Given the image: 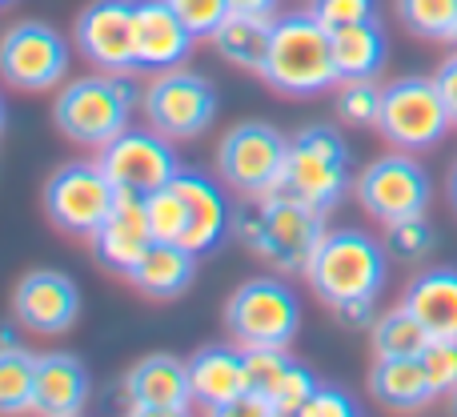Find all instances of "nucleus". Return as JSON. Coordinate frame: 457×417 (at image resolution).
I'll list each match as a JSON object with an SVG mask.
<instances>
[{"label":"nucleus","mask_w":457,"mask_h":417,"mask_svg":"<svg viewBox=\"0 0 457 417\" xmlns=\"http://www.w3.org/2000/svg\"><path fill=\"white\" fill-rule=\"evenodd\" d=\"M285 417H361V413H357V402L345 394V389L317 386L297 410L285 413Z\"/></svg>","instance_id":"nucleus-38"},{"label":"nucleus","mask_w":457,"mask_h":417,"mask_svg":"<svg viewBox=\"0 0 457 417\" xmlns=\"http://www.w3.org/2000/svg\"><path fill=\"white\" fill-rule=\"evenodd\" d=\"M225 329L237 349H289L301 329V301L281 277H253L225 301Z\"/></svg>","instance_id":"nucleus-7"},{"label":"nucleus","mask_w":457,"mask_h":417,"mask_svg":"<svg viewBox=\"0 0 457 417\" xmlns=\"http://www.w3.org/2000/svg\"><path fill=\"white\" fill-rule=\"evenodd\" d=\"M125 402L129 405H189L193 402L189 365L173 354L141 357L125 373Z\"/></svg>","instance_id":"nucleus-23"},{"label":"nucleus","mask_w":457,"mask_h":417,"mask_svg":"<svg viewBox=\"0 0 457 417\" xmlns=\"http://www.w3.org/2000/svg\"><path fill=\"white\" fill-rule=\"evenodd\" d=\"M69 40L45 21H16L0 37V80L16 93H48L69 77Z\"/></svg>","instance_id":"nucleus-12"},{"label":"nucleus","mask_w":457,"mask_h":417,"mask_svg":"<svg viewBox=\"0 0 457 417\" xmlns=\"http://www.w3.org/2000/svg\"><path fill=\"white\" fill-rule=\"evenodd\" d=\"M189 365V386H193V402L213 410V405H225L233 397H241L245 389V357L241 349L228 346H201L193 357H185Z\"/></svg>","instance_id":"nucleus-24"},{"label":"nucleus","mask_w":457,"mask_h":417,"mask_svg":"<svg viewBox=\"0 0 457 417\" xmlns=\"http://www.w3.org/2000/svg\"><path fill=\"white\" fill-rule=\"evenodd\" d=\"M370 394L394 413H421L437 402L421 357H378L370 370Z\"/></svg>","instance_id":"nucleus-22"},{"label":"nucleus","mask_w":457,"mask_h":417,"mask_svg":"<svg viewBox=\"0 0 457 417\" xmlns=\"http://www.w3.org/2000/svg\"><path fill=\"white\" fill-rule=\"evenodd\" d=\"M173 185L185 201L181 245L189 253H197V257H205V253H213L217 245L225 241L228 229H233V205H228V197L221 193V185H217L213 177L197 173V169H181V173L173 177Z\"/></svg>","instance_id":"nucleus-16"},{"label":"nucleus","mask_w":457,"mask_h":417,"mask_svg":"<svg viewBox=\"0 0 457 417\" xmlns=\"http://www.w3.org/2000/svg\"><path fill=\"white\" fill-rule=\"evenodd\" d=\"M77 48L101 72L137 69V0H93L77 16Z\"/></svg>","instance_id":"nucleus-14"},{"label":"nucleus","mask_w":457,"mask_h":417,"mask_svg":"<svg viewBox=\"0 0 457 417\" xmlns=\"http://www.w3.org/2000/svg\"><path fill=\"white\" fill-rule=\"evenodd\" d=\"M450 109L434 77H397L381 88L378 133L402 153H426L450 133Z\"/></svg>","instance_id":"nucleus-8"},{"label":"nucleus","mask_w":457,"mask_h":417,"mask_svg":"<svg viewBox=\"0 0 457 417\" xmlns=\"http://www.w3.org/2000/svg\"><path fill=\"white\" fill-rule=\"evenodd\" d=\"M281 189L329 217V213L345 201V193L353 189L345 137L329 125H309V129H301V133H293Z\"/></svg>","instance_id":"nucleus-5"},{"label":"nucleus","mask_w":457,"mask_h":417,"mask_svg":"<svg viewBox=\"0 0 457 417\" xmlns=\"http://www.w3.org/2000/svg\"><path fill=\"white\" fill-rule=\"evenodd\" d=\"M313 389H317V378H313V373H309L301 362H293L289 370H285L281 378L273 381V389H269L265 397L277 405V413L285 417V413H293V410H297V405L305 402V397L313 394Z\"/></svg>","instance_id":"nucleus-34"},{"label":"nucleus","mask_w":457,"mask_h":417,"mask_svg":"<svg viewBox=\"0 0 457 417\" xmlns=\"http://www.w3.org/2000/svg\"><path fill=\"white\" fill-rule=\"evenodd\" d=\"M370 341H373V354L378 357H421L434 338H429L426 325H421L410 309L397 305V309H386V313L370 325Z\"/></svg>","instance_id":"nucleus-27"},{"label":"nucleus","mask_w":457,"mask_h":417,"mask_svg":"<svg viewBox=\"0 0 457 417\" xmlns=\"http://www.w3.org/2000/svg\"><path fill=\"white\" fill-rule=\"evenodd\" d=\"M93 394L88 370L77 354H37L32 417H80Z\"/></svg>","instance_id":"nucleus-18"},{"label":"nucleus","mask_w":457,"mask_h":417,"mask_svg":"<svg viewBox=\"0 0 457 417\" xmlns=\"http://www.w3.org/2000/svg\"><path fill=\"white\" fill-rule=\"evenodd\" d=\"M169 4H173V13L189 24L193 37H213V32L221 29L225 16L233 13L228 0H169Z\"/></svg>","instance_id":"nucleus-35"},{"label":"nucleus","mask_w":457,"mask_h":417,"mask_svg":"<svg viewBox=\"0 0 457 417\" xmlns=\"http://www.w3.org/2000/svg\"><path fill=\"white\" fill-rule=\"evenodd\" d=\"M309 13L325 24V29H345V24H361L378 16V0H313Z\"/></svg>","instance_id":"nucleus-37"},{"label":"nucleus","mask_w":457,"mask_h":417,"mask_svg":"<svg viewBox=\"0 0 457 417\" xmlns=\"http://www.w3.org/2000/svg\"><path fill=\"white\" fill-rule=\"evenodd\" d=\"M145 217H149L153 241H181V233H185V201H181V193H177L173 181H169L165 189H157V193L145 197Z\"/></svg>","instance_id":"nucleus-31"},{"label":"nucleus","mask_w":457,"mask_h":417,"mask_svg":"<svg viewBox=\"0 0 457 417\" xmlns=\"http://www.w3.org/2000/svg\"><path fill=\"white\" fill-rule=\"evenodd\" d=\"M450 201H453V209H457V165H453V173H450Z\"/></svg>","instance_id":"nucleus-44"},{"label":"nucleus","mask_w":457,"mask_h":417,"mask_svg":"<svg viewBox=\"0 0 457 417\" xmlns=\"http://www.w3.org/2000/svg\"><path fill=\"white\" fill-rule=\"evenodd\" d=\"M353 193L361 201V209L381 225H397L410 217H426L429 197H434V181H429L426 165L413 153H389L378 157L373 165L361 169V177L353 181Z\"/></svg>","instance_id":"nucleus-11"},{"label":"nucleus","mask_w":457,"mask_h":417,"mask_svg":"<svg viewBox=\"0 0 457 417\" xmlns=\"http://www.w3.org/2000/svg\"><path fill=\"white\" fill-rule=\"evenodd\" d=\"M241 357H245V386H249L253 394H269V389H273V381L293 365L289 349H277V346L241 349Z\"/></svg>","instance_id":"nucleus-33"},{"label":"nucleus","mask_w":457,"mask_h":417,"mask_svg":"<svg viewBox=\"0 0 457 417\" xmlns=\"http://www.w3.org/2000/svg\"><path fill=\"white\" fill-rule=\"evenodd\" d=\"M329 45H333V64H337V77L341 80H373L381 69H386V29L381 21H361V24H345V29H333L329 32Z\"/></svg>","instance_id":"nucleus-25"},{"label":"nucleus","mask_w":457,"mask_h":417,"mask_svg":"<svg viewBox=\"0 0 457 417\" xmlns=\"http://www.w3.org/2000/svg\"><path fill=\"white\" fill-rule=\"evenodd\" d=\"M269 37H273V16L261 13H228L221 21V29L213 32V48L221 61H228L233 69L245 72H261L269 53Z\"/></svg>","instance_id":"nucleus-26"},{"label":"nucleus","mask_w":457,"mask_h":417,"mask_svg":"<svg viewBox=\"0 0 457 417\" xmlns=\"http://www.w3.org/2000/svg\"><path fill=\"white\" fill-rule=\"evenodd\" d=\"M397 21L421 40H445L457 29V0H397Z\"/></svg>","instance_id":"nucleus-29"},{"label":"nucleus","mask_w":457,"mask_h":417,"mask_svg":"<svg viewBox=\"0 0 457 417\" xmlns=\"http://www.w3.org/2000/svg\"><path fill=\"white\" fill-rule=\"evenodd\" d=\"M434 80H437V93H442L445 109H450V121L457 125V53H453V56H445L442 69L434 72Z\"/></svg>","instance_id":"nucleus-40"},{"label":"nucleus","mask_w":457,"mask_h":417,"mask_svg":"<svg viewBox=\"0 0 457 417\" xmlns=\"http://www.w3.org/2000/svg\"><path fill=\"white\" fill-rule=\"evenodd\" d=\"M193 277H197V253H189L181 241H153L125 281L153 301H173L189 289Z\"/></svg>","instance_id":"nucleus-21"},{"label":"nucleus","mask_w":457,"mask_h":417,"mask_svg":"<svg viewBox=\"0 0 457 417\" xmlns=\"http://www.w3.org/2000/svg\"><path fill=\"white\" fill-rule=\"evenodd\" d=\"M257 77L281 96H317L341 85L329 29L309 8L273 16V37H269V53Z\"/></svg>","instance_id":"nucleus-2"},{"label":"nucleus","mask_w":457,"mask_h":417,"mask_svg":"<svg viewBox=\"0 0 457 417\" xmlns=\"http://www.w3.org/2000/svg\"><path fill=\"white\" fill-rule=\"evenodd\" d=\"M434 245H437V237L426 217H410V221H397V225H386V249L394 253L397 261H421L434 253Z\"/></svg>","instance_id":"nucleus-32"},{"label":"nucleus","mask_w":457,"mask_h":417,"mask_svg":"<svg viewBox=\"0 0 457 417\" xmlns=\"http://www.w3.org/2000/svg\"><path fill=\"white\" fill-rule=\"evenodd\" d=\"M12 313L24 329L40 333V338L69 333L80 317V289L61 269H32L21 277L12 293Z\"/></svg>","instance_id":"nucleus-15"},{"label":"nucleus","mask_w":457,"mask_h":417,"mask_svg":"<svg viewBox=\"0 0 457 417\" xmlns=\"http://www.w3.org/2000/svg\"><path fill=\"white\" fill-rule=\"evenodd\" d=\"M450 45H453V53H457V29H453V37H450Z\"/></svg>","instance_id":"nucleus-47"},{"label":"nucleus","mask_w":457,"mask_h":417,"mask_svg":"<svg viewBox=\"0 0 457 417\" xmlns=\"http://www.w3.org/2000/svg\"><path fill=\"white\" fill-rule=\"evenodd\" d=\"M402 305L426 325L429 338L457 341V269L434 265L426 273H418L405 289Z\"/></svg>","instance_id":"nucleus-20"},{"label":"nucleus","mask_w":457,"mask_h":417,"mask_svg":"<svg viewBox=\"0 0 457 417\" xmlns=\"http://www.w3.org/2000/svg\"><path fill=\"white\" fill-rule=\"evenodd\" d=\"M96 161L109 173V181L117 185V193H137V197L165 189L185 169L173 141L157 129H125L104 149H96Z\"/></svg>","instance_id":"nucleus-13"},{"label":"nucleus","mask_w":457,"mask_h":417,"mask_svg":"<svg viewBox=\"0 0 457 417\" xmlns=\"http://www.w3.org/2000/svg\"><path fill=\"white\" fill-rule=\"evenodd\" d=\"M4 121H8V109H4V101H0V133H4Z\"/></svg>","instance_id":"nucleus-45"},{"label":"nucleus","mask_w":457,"mask_h":417,"mask_svg":"<svg viewBox=\"0 0 457 417\" xmlns=\"http://www.w3.org/2000/svg\"><path fill=\"white\" fill-rule=\"evenodd\" d=\"M337 117L357 129H378L381 117V88L378 80H341L337 85Z\"/></svg>","instance_id":"nucleus-30"},{"label":"nucleus","mask_w":457,"mask_h":417,"mask_svg":"<svg viewBox=\"0 0 457 417\" xmlns=\"http://www.w3.org/2000/svg\"><path fill=\"white\" fill-rule=\"evenodd\" d=\"M193 40L169 0H137V69H177L193 53Z\"/></svg>","instance_id":"nucleus-19"},{"label":"nucleus","mask_w":457,"mask_h":417,"mask_svg":"<svg viewBox=\"0 0 457 417\" xmlns=\"http://www.w3.org/2000/svg\"><path fill=\"white\" fill-rule=\"evenodd\" d=\"M4 4H12V0H0V8H4Z\"/></svg>","instance_id":"nucleus-48"},{"label":"nucleus","mask_w":457,"mask_h":417,"mask_svg":"<svg viewBox=\"0 0 457 417\" xmlns=\"http://www.w3.org/2000/svg\"><path fill=\"white\" fill-rule=\"evenodd\" d=\"M153 245V229H149V217H145V197L137 193H120L112 213L104 217V225L93 233V253L109 273L117 277H129L141 257L149 253Z\"/></svg>","instance_id":"nucleus-17"},{"label":"nucleus","mask_w":457,"mask_h":417,"mask_svg":"<svg viewBox=\"0 0 457 417\" xmlns=\"http://www.w3.org/2000/svg\"><path fill=\"white\" fill-rule=\"evenodd\" d=\"M217 88L209 77L193 69H165L141 88V113L149 129L165 133L169 141H193L209 133L217 121Z\"/></svg>","instance_id":"nucleus-9"},{"label":"nucleus","mask_w":457,"mask_h":417,"mask_svg":"<svg viewBox=\"0 0 457 417\" xmlns=\"http://www.w3.org/2000/svg\"><path fill=\"white\" fill-rule=\"evenodd\" d=\"M233 229L261 261L285 277H305L309 261H313L317 245L325 241L329 225L325 213L297 201L293 193H269V197H253L233 213Z\"/></svg>","instance_id":"nucleus-1"},{"label":"nucleus","mask_w":457,"mask_h":417,"mask_svg":"<svg viewBox=\"0 0 457 417\" xmlns=\"http://www.w3.org/2000/svg\"><path fill=\"white\" fill-rule=\"evenodd\" d=\"M289 165V137L265 121L233 125L217 145V173L241 201L281 193Z\"/></svg>","instance_id":"nucleus-6"},{"label":"nucleus","mask_w":457,"mask_h":417,"mask_svg":"<svg viewBox=\"0 0 457 417\" xmlns=\"http://www.w3.org/2000/svg\"><path fill=\"white\" fill-rule=\"evenodd\" d=\"M233 13H261V16H273L277 13V0H228Z\"/></svg>","instance_id":"nucleus-43"},{"label":"nucleus","mask_w":457,"mask_h":417,"mask_svg":"<svg viewBox=\"0 0 457 417\" xmlns=\"http://www.w3.org/2000/svg\"><path fill=\"white\" fill-rule=\"evenodd\" d=\"M389 277V249L361 229H329L305 269L313 293L337 313L353 301H378Z\"/></svg>","instance_id":"nucleus-3"},{"label":"nucleus","mask_w":457,"mask_h":417,"mask_svg":"<svg viewBox=\"0 0 457 417\" xmlns=\"http://www.w3.org/2000/svg\"><path fill=\"white\" fill-rule=\"evenodd\" d=\"M117 185L101 169V161H69L45 181V213L56 229L72 237H88L104 225L117 205Z\"/></svg>","instance_id":"nucleus-10"},{"label":"nucleus","mask_w":457,"mask_h":417,"mask_svg":"<svg viewBox=\"0 0 457 417\" xmlns=\"http://www.w3.org/2000/svg\"><path fill=\"white\" fill-rule=\"evenodd\" d=\"M37 354L24 346H0V417H21L32 410Z\"/></svg>","instance_id":"nucleus-28"},{"label":"nucleus","mask_w":457,"mask_h":417,"mask_svg":"<svg viewBox=\"0 0 457 417\" xmlns=\"http://www.w3.org/2000/svg\"><path fill=\"white\" fill-rule=\"evenodd\" d=\"M337 317L349 325V329H365V325L378 321V309H373V301H353V305H341Z\"/></svg>","instance_id":"nucleus-41"},{"label":"nucleus","mask_w":457,"mask_h":417,"mask_svg":"<svg viewBox=\"0 0 457 417\" xmlns=\"http://www.w3.org/2000/svg\"><path fill=\"white\" fill-rule=\"evenodd\" d=\"M450 405H453V417H457V389H453V394H450Z\"/></svg>","instance_id":"nucleus-46"},{"label":"nucleus","mask_w":457,"mask_h":417,"mask_svg":"<svg viewBox=\"0 0 457 417\" xmlns=\"http://www.w3.org/2000/svg\"><path fill=\"white\" fill-rule=\"evenodd\" d=\"M125 417H193L189 405H129Z\"/></svg>","instance_id":"nucleus-42"},{"label":"nucleus","mask_w":457,"mask_h":417,"mask_svg":"<svg viewBox=\"0 0 457 417\" xmlns=\"http://www.w3.org/2000/svg\"><path fill=\"white\" fill-rule=\"evenodd\" d=\"M141 101V88L129 72H88L56 93L53 121L72 145L104 149L112 137L129 129L133 104Z\"/></svg>","instance_id":"nucleus-4"},{"label":"nucleus","mask_w":457,"mask_h":417,"mask_svg":"<svg viewBox=\"0 0 457 417\" xmlns=\"http://www.w3.org/2000/svg\"><path fill=\"white\" fill-rule=\"evenodd\" d=\"M421 365H426L429 386L442 394H453L457 389V341H429L426 354H421Z\"/></svg>","instance_id":"nucleus-36"},{"label":"nucleus","mask_w":457,"mask_h":417,"mask_svg":"<svg viewBox=\"0 0 457 417\" xmlns=\"http://www.w3.org/2000/svg\"><path fill=\"white\" fill-rule=\"evenodd\" d=\"M205 417H281V413H277V405L269 402L265 394H253V389H245V394L233 397V402L205 410Z\"/></svg>","instance_id":"nucleus-39"}]
</instances>
